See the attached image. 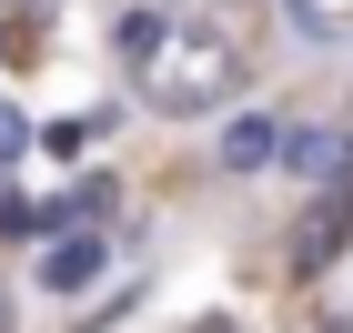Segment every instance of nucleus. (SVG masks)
<instances>
[{
	"mask_svg": "<svg viewBox=\"0 0 353 333\" xmlns=\"http://www.w3.org/2000/svg\"><path fill=\"white\" fill-rule=\"evenodd\" d=\"M243 91V41L222 21H172L152 51H141V101L172 111V121H192V111H222Z\"/></svg>",
	"mask_w": 353,
	"mask_h": 333,
	"instance_id": "1",
	"label": "nucleus"
},
{
	"mask_svg": "<svg viewBox=\"0 0 353 333\" xmlns=\"http://www.w3.org/2000/svg\"><path fill=\"white\" fill-rule=\"evenodd\" d=\"M343 232H353V182H333V192L303 212V232H293V273H323L333 252H343Z\"/></svg>",
	"mask_w": 353,
	"mask_h": 333,
	"instance_id": "2",
	"label": "nucleus"
},
{
	"mask_svg": "<svg viewBox=\"0 0 353 333\" xmlns=\"http://www.w3.org/2000/svg\"><path fill=\"white\" fill-rule=\"evenodd\" d=\"M283 152H293L283 121H232V141H222V162H232V172H263V162H283Z\"/></svg>",
	"mask_w": 353,
	"mask_h": 333,
	"instance_id": "3",
	"label": "nucleus"
},
{
	"mask_svg": "<svg viewBox=\"0 0 353 333\" xmlns=\"http://www.w3.org/2000/svg\"><path fill=\"white\" fill-rule=\"evenodd\" d=\"M91 273H101V243H61L51 263H41V283H51V293H81Z\"/></svg>",
	"mask_w": 353,
	"mask_h": 333,
	"instance_id": "4",
	"label": "nucleus"
},
{
	"mask_svg": "<svg viewBox=\"0 0 353 333\" xmlns=\"http://www.w3.org/2000/svg\"><path fill=\"white\" fill-rule=\"evenodd\" d=\"M10 152H21V121H10V111H0V162H10Z\"/></svg>",
	"mask_w": 353,
	"mask_h": 333,
	"instance_id": "5",
	"label": "nucleus"
}]
</instances>
